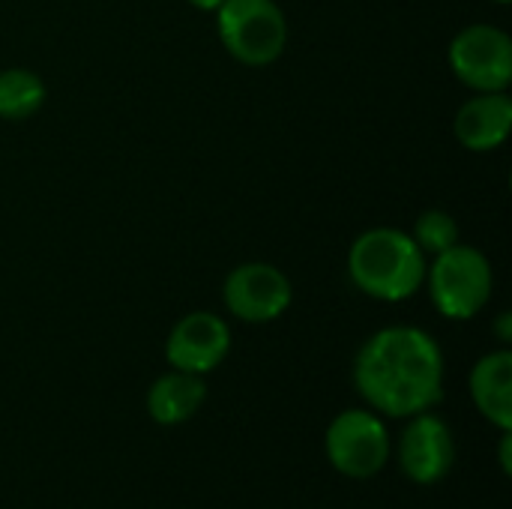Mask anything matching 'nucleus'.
Masks as SVG:
<instances>
[{"label":"nucleus","mask_w":512,"mask_h":509,"mask_svg":"<svg viewBox=\"0 0 512 509\" xmlns=\"http://www.w3.org/2000/svg\"><path fill=\"white\" fill-rule=\"evenodd\" d=\"M207 399L204 375L171 369L168 375L156 378L147 390V414L162 426H180L198 414Z\"/></svg>","instance_id":"f8f14e48"},{"label":"nucleus","mask_w":512,"mask_h":509,"mask_svg":"<svg viewBox=\"0 0 512 509\" xmlns=\"http://www.w3.org/2000/svg\"><path fill=\"white\" fill-rule=\"evenodd\" d=\"M510 450H512V435L510 432H504V438H501V468H504V474H510L512 471Z\"/></svg>","instance_id":"2eb2a0df"},{"label":"nucleus","mask_w":512,"mask_h":509,"mask_svg":"<svg viewBox=\"0 0 512 509\" xmlns=\"http://www.w3.org/2000/svg\"><path fill=\"white\" fill-rule=\"evenodd\" d=\"M447 57L453 75L477 93H498L510 87L512 39L495 24H471L459 30Z\"/></svg>","instance_id":"423d86ee"},{"label":"nucleus","mask_w":512,"mask_h":509,"mask_svg":"<svg viewBox=\"0 0 512 509\" xmlns=\"http://www.w3.org/2000/svg\"><path fill=\"white\" fill-rule=\"evenodd\" d=\"M45 102V84L33 69L12 66L0 72V120L21 123Z\"/></svg>","instance_id":"ddd939ff"},{"label":"nucleus","mask_w":512,"mask_h":509,"mask_svg":"<svg viewBox=\"0 0 512 509\" xmlns=\"http://www.w3.org/2000/svg\"><path fill=\"white\" fill-rule=\"evenodd\" d=\"M327 459L330 465L351 480H372L390 462V432L378 414L351 408L342 411L327 429Z\"/></svg>","instance_id":"39448f33"},{"label":"nucleus","mask_w":512,"mask_h":509,"mask_svg":"<svg viewBox=\"0 0 512 509\" xmlns=\"http://www.w3.org/2000/svg\"><path fill=\"white\" fill-rule=\"evenodd\" d=\"M189 6H195L201 12H216L222 6V0H189Z\"/></svg>","instance_id":"dca6fc26"},{"label":"nucleus","mask_w":512,"mask_h":509,"mask_svg":"<svg viewBox=\"0 0 512 509\" xmlns=\"http://www.w3.org/2000/svg\"><path fill=\"white\" fill-rule=\"evenodd\" d=\"M231 351V330L213 312H189L183 315L165 342V357L171 369L207 375L213 372Z\"/></svg>","instance_id":"1a4fd4ad"},{"label":"nucleus","mask_w":512,"mask_h":509,"mask_svg":"<svg viewBox=\"0 0 512 509\" xmlns=\"http://www.w3.org/2000/svg\"><path fill=\"white\" fill-rule=\"evenodd\" d=\"M498 333H501V342H510V315H507V312L501 315V324H498Z\"/></svg>","instance_id":"f3484780"},{"label":"nucleus","mask_w":512,"mask_h":509,"mask_svg":"<svg viewBox=\"0 0 512 509\" xmlns=\"http://www.w3.org/2000/svg\"><path fill=\"white\" fill-rule=\"evenodd\" d=\"M411 237L423 249V255H441L459 243V225L447 210H426L417 216Z\"/></svg>","instance_id":"4468645a"},{"label":"nucleus","mask_w":512,"mask_h":509,"mask_svg":"<svg viewBox=\"0 0 512 509\" xmlns=\"http://www.w3.org/2000/svg\"><path fill=\"white\" fill-rule=\"evenodd\" d=\"M291 282L288 276L267 261L237 264L222 285L225 309L246 324H270L285 315L291 306Z\"/></svg>","instance_id":"0eeeda50"},{"label":"nucleus","mask_w":512,"mask_h":509,"mask_svg":"<svg viewBox=\"0 0 512 509\" xmlns=\"http://www.w3.org/2000/svg\"><path fill=\"white\" fill-rule=\"evenodd\" d=\"M351 282L384 303L414 297L426 279V255L411 234L399 228H369L348 249Z\"/></svg>","instance_id":"f03ea898"},{"label":"nucleus","mask_w":512,"mask_h":509,"mask_svg":"<svg viewBox=\"0 0 512 509\" xmlns=\"http://www.w3.org/2000/svg\"><path fill=\"white\" fill-rule=\"evenodd\" d=\"M423 282H429V297L444 318L471 321L486 309L495 288V273L480 249L456 243L447 252L432 255Z\"/></svg>","instance_id":"7ed1b4c3"},{"label":"nucleus","mask_w":512,"mask_h":509,"mask_svg":"<svg viewBox=\"0 0 512 509\" xmlns=\"http://www.w3.org/2000/svg\"><path fill=\"white\" fill-rule=\"evenodd\" d=\"M471 396L477 411L501 432H512V354L492 351L471 369Z\"/></svg>","instance_id":"9b49d317"},{"label":"nucleus","mask_w":512,"mask_h":509,"mask_svg":"<svg viewBox=\"0 0 512 509\" xmlns=\"http://www.w3.org/2000/svg\"><path fill=\"white\" fill-rule=\"evenodd\" d=\"M399 465L411 483L432 486L444 480L456 465V438L450 426L429 411L414 414L399 438Z\"/></svg>","instance_id":"6e6552de"},{"label":"nucleus","mask_w":512,"mask_h":509,"mask_svg":"<svg viewBox=\"0 0 512 509\" xmlns=\"http://www.w3.org/2000/svg\"><path fill=\"white\" fill-rule=\"evenodd\" d=\"M357 393L387 417H414L444 399V354L420 327H384L354 360Z\"/></svg>","instance_id":"f257e3e1"},{"label":"nucleus","mask_w":512,"mask_h":509,"mask_svg":"<svg viewBox=\"0 0 512 509\" xmlns=\"http://www.w3.org/2000/svg\"><path fill=\"white\" fill-rule=\"evenodd\" d=\"M216 30L225 51L246 66H270L288 45V21L276 0H222Z\"/></svg>","instance_id":"20e7f679"},{"label":"nucleus","mask_w":512,"mask_h":509,"mask_svg":"<svg viewBox=\"0 0 512 509\" xmlns=\"http://www.w3.org/2000/svg\"><path fill=\"white\" fill-rule=\"evenodd\" d=\"M495 3H510V0H495Z\"/></svg>","instance_id":"a211bd4d"},{"label":"nucleus","mask_w":512,"mask_h":509,"mask_svg":"<svg viewBox=\"0 0 512 509\" xmlns=\"http://www.w3.org/2000/svg\"><path fill=\"white\" fill-rule=\"evenodd\" d=\"M512 129V99L507 90L498 93H477L465 105H459L453 132L456 141L471 153L498 150Z\"/></svg>","instance_id":"9d476101"}]
</instances>
